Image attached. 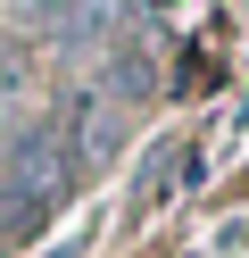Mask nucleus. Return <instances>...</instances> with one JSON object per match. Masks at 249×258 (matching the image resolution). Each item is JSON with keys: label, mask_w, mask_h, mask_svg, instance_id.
Returning <instances> with one entry per match:
<instances>
[{"label": "nucleus", "mask_w": 249, "mask_h": 258, "mask_svg": "<svg viewBox=\"0 0 249 258\" xmlns=\"http://www.w3.org/2000/svg\"><path fill=\"white\" fill-rule=\"evenodd\" d=\"M83 150L66 134V117H33L17 125V142L0 150V241H33L50 225V208L75 191Z\"/></svg>", "instance_id": "1"}]
</instances>
